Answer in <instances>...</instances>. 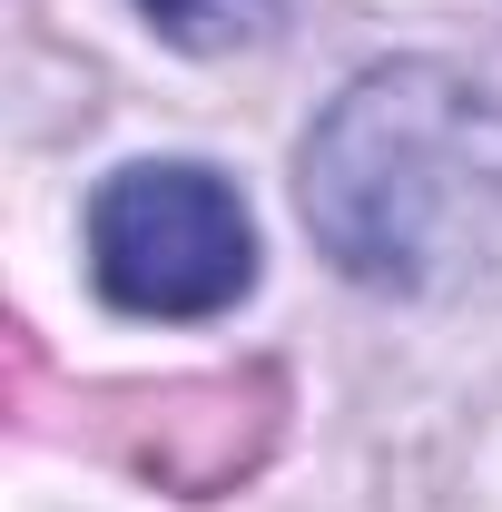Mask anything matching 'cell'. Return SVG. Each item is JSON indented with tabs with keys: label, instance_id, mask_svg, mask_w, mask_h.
<instances>
[{
	"label": "cell",
	"instance_id": "7a4b0ae2",
	"mask_svg": "<svg viewBox=\"0 0 502 512\" xmlns=\"http://www.w3.org/2000/svg\"><path fill=\"white\" fill-rule=\"evenodd\" d=\"M89 266L128 316H217L256 286V227L207 168H119L89 207Z\"/></svg>",
	"mask_w": 502,
	"mask_h": 512
},
{
	"label": "cell",
	"instance_id": "6da1fadb",
	"mask_svg": "<svg viewBox=\"0 0 502 512\" xmlns=\"http://www.w3.org/2000/svg\"><path fill=\"white\" fill-rule=\"evenodd\" d=\"M502 197V119L443 69H375L306 138V227L345 276L424 286Z\"/></svg>",
	"mask_w": 502,
	"mask_h": 512
},
{
	"label": "cell",
	"instance_id": "3957f363",
	"mask_svg": "<svg viewBox=\"0 0 502 512\" xmlns=\"http://www.w3.org/2000/svg\"><path fill=\"white\" fill-rule=\"evenodd\" d=\"M168 40H188V50H237V40H256L266 30V10L276 0H138Z\"/></svg>",
	"mask_w": 502,
	"mask_h": 512
}]
</instances>
